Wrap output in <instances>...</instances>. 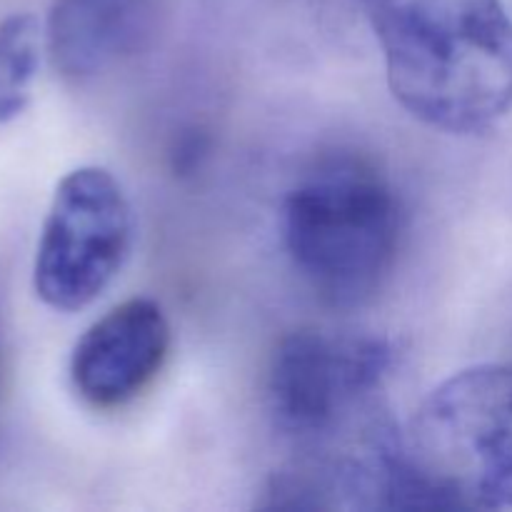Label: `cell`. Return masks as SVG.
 Masks as SVG:
<instances>
[{
	"instance_id": "1",
	"label": "cell",
	"mask_w": 512,
	"mask_h": 512,
	"mask_svg": "<svg viewBox=\"0 0 512 512\" xmlns=\"http://www.w3.org/2000/svg\"><path fill=\"white\" fill-rule=\"evenodd\" d=\"M395 100L430 128L473 135L512 110L503 0H363Z\"/></svg>"
},
{
	"instance_id": "2",
	"label": "cell",
	"mask_w": 512,
	"mask_h": 512,
	"mask_svg": "<svg viewBox=\"0 0 512 512\" xmlns=\"http://www.w3.org/2000/svg\"><path fill=\"white\" fill-rule=\"evenodd\" d=\"M385 508L512 510V365L440 383L393 445Z\"/></svg>"
},
{
	"instance_id": "3",
	"label": "cell",
	"mask_w": 512,
	"mask_h": 512,
	"mask_svg": "<svg viewBox=\"0 0 512 512\" xmlns=\"http://www.w3.org/2000/svg\"><path fill=\"white\" fill-rule=\"evenodd\" d=\"M283 225L295 268L330 308L368 305L393 270L400 205L368 160H323L290 190Z\"/></svg>"
},
{
	"instance_id": "4",
	"label": "cell",
	"mask_w": 512,
	"mask_h": 512,
	"mask_svg": "<svg viewBox=\"0 0 512 512\" xmlns=\"http://www.w3.org/2000/svg\"><path fill=\"white\" fill-rule=\"evenodd\" d=\"M390 365L385 340L325 330L288 335L268 370L275 425L308 453H328L373 408Z\"/></svg>"
},
{
	"instance_id": "5",
	"label": "cell",
	"mask_w": 512,
	"mask_h": 512,
	"mask_svg": "<svg viewBox=\"0 0 512 512\" xmlns=\"http://www.w3.org/2000/svg\"><path fill=\"white\" fill-rule=\"evenodd\" d=\"M133 213L118 180L98 165L75 168L55 188L33 265L35 295L48 308L83 310L128 258Z\"/></svg>"
},
{
	"instance_id": "6",
	"label": "cell",
	"mask_w": 512,
	"mask_h": 512,
	"mask_svg": "<svg viewBox=\"0 0 512 512\" xmlns=\"http://www.w3.org/2000/svg\"><path fill=\"white\" fill-rule=\"evenodd\" d=\"M168 350L170 325L160 305L148 298L125 300L75 343L73 388L93 408H120L153 383Z\"/></svg>"
},
{
	"instance_id": "7",
	"label": "cell",
	"mask_w": 512,
	"mask_h": 512,
	"mask_svg": "<svg viewBox=\"0 0 512 512\" xmlns=\"http://www.w3.org/2000/svg\"><path fill=\"white\" fill-rule=\"evenodd\" d=\"M168 0H55L45 23L50 65L65 80H93L150 48Z\"/></svg>"
},
{
	"instance_id": "8",
	"label": "cell",
	"mask_w": 512,
	"mask_h": 512,
	"mask_svg": "<svg viewBox=\"0 0 512 512\" xmlns=\"http://www.w3.org/2000/svg\"><path fill=\"white\" fill-rule=\"evenodd\" d=\"M40 63V28L35 15L0 20V78L8 93H25Z\"/></svg>"
},
{
	"instance_id": "9",
	"label": "cell",
	"mask_w": 512,
	"mask_h": 512,
	"mask_svg": "<svg viewBox=\"0 0 512 512\" xmlns=\"http://www.w3.org/2000/svg\"><path fill=\"white\" fill-rule=\"evenodd\" d=\"M28 105V95L25 93H3L0 95V123H10L18 118Z\"/></svg>"
},
{
	"instance_id": "10",
	"label": "cell",
	"mask_w": 512,
	"mask_h": 512,
	"mask_svg": "<svg viewBox=\"0 0 512 512\" xmlns=\"http://www.w3.org/2000/svg\"><path fill=\"white\" fill-rule=\"evenodd\" d=\"M3 93H8V90H5V83H3V78H0V95Z\"/></svg>"
}]
</instances>
